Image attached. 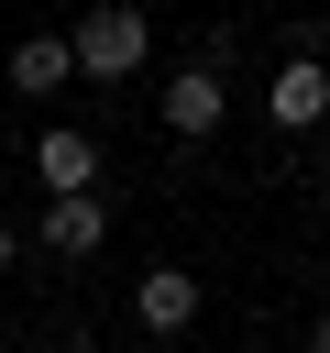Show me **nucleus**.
<instances>
[{"label":"nucleus","instance_id":"nucleus-1","mask_svg":"<svg viewBox=\"0 0 330 353\" xmlns=\"http://www.w3.org/2000/svg\"><path fill=\"white\" fill-rule=\"evenodd\" d=\"M143 55H154V22L132 0H99L77 22V77H143Z\"/></svg>","mask_w":330,"mask_h":353},{"label":"nucleus","instance_id":"nucleus-2","mask_svg":"<svg viewBox=\"0 0 330 353\" xmlns=\"http://www.w3.org/2000/svg\"><path fill=\"white\" fill-rule=\"evenodd\" d=\"M264 121H275V132H319V121H330V66H319V55H286V66L264 77Z\"/></svg>","mask_w":330,"mask_h":353},{"label":"nucleus","instance_id":"nucleus-3","mask_svg":"<svg viewBox=\"0 0 330 353\" xmlns=\"http://www.w3.org/2000/svg\"><path fill=\"white\" fill-rule=\"evenodd\" d=\"M220 110H231V88H220V66H176L165 77V132H220Z\"/></svg>","mask_w":330,"mask_h":353},{"label":"nucleus","instance_id":"nucleus-4","mask_svg":"<svg viewBox=\"0 0 330 353\" xmlns=\"http://www.w3.org/2000/svg\"><path fill=\"white\" fill-rule=\"evenodd\" d=\"M110 243V210H99V188H66V199H44V254H99Z\"/></svg>","mask_w":330,"mask_h":353},{"label":"nucleus","instance_id":"nucleus-5","mask_svg":"<svg viewBox=\"0 0 330 353\" xmlns=\"http://www.w3.org/2000/svg\"><path fill=\"white\" fill-rule=\"evenodd\" d=\"M77 77V33H22L11 44V88L22 99H44V88H66Z\"/></svg>","mask_w":330,"mask_h":353},{"label":"nucleus","instance_id":"nucleus-6","mask_svg":"<svg viewBox=\"0 0 330 353\" xmlns=\"http://www.w3.org/2000/svg\"><path fill=\"white\" fill-rule=\"evenodd\" d=\"M33 176H44V199H66V188H99V143L55 121V132L33 143Z\"/></svg>","mask_w":330,"mask_h":353},{"label":"nucleus","instance_id":"nucleus-7","mask_svg":"<svg viewBox=\"0 0 330 353\" xmlns=\"http://www.w3.org/2000/svg\"><path fill=\"white\" fill-rule=\"evenodd\" d=\"M132 320H143V331H187V320H198V276H187V265H154V276L132 287Z\"/></svg>","mask_w":330,"mask_h":353},{"label":"nucleus","instance_id":"nucleus-8","mask_svg":"<svg viewBox=\"0 0 330 353\" xmlns=\"http://www.w3.org/2000/svg\"><path fill=\"white\" fill-rule=\"evenodd\" d=\"M308 353H330V309H319V320H308Z\"/></svg>","mask_w":330,"mask_h":353},{"label":"nucleus","instance_id":"nucleus-9","mask_svg":"<svg viewBox=\"0 0 330 353\" xmlns=\"http://www.w3.org/2000/svg\"><path fill=\"white\" fill-rule=\"evenodd\" d=\"M11 254H22V232H11V221H0V265H11Z\"/></svg>","mask_w":330,"mask_h":353},{"label":"nucleus","instance_id":"nucleus-10","mask_svg":"<svg viewBox=\"0 0 330 353\" xmlns=\"http://www.w3.org/2000/svg\"><path fill=\"white\" fill-rule=\"evenodd\" d=\"M55 353H99V342H88V331H77V342H55Z\"/></svg>","mask_w":330,"mask_h":353}]
</instances>
